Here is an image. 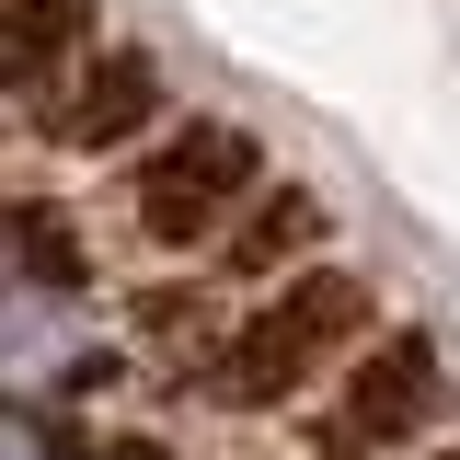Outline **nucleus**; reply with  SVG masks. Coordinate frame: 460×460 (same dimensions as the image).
<instances>
[{
  "instance_id": "1",
  "label": "nucleus",
  "mask_w": 460,
  "mask_h": 460,
  "mask_svg": "<svg viewBox=\"0 0 460 460\" xmlns=\"http://www.w3.org/2000/svg\"><path fill=\"white\" fill-rule=\"evenodd\" d=\"M345 334H368V288L357 277H334V265H311V277H288L242 334H230V357H219V392L230 402H288L323 357H334Z\"/></svg>"
},
{
  "instance_id": "8",
  "label": "nucleus",
  "mask_w": 460,
  "mask_h": 460,
  "mask_svg": "<svg viewBox=\"0 0 460 460\" xmlns=\"http://www.w3.org/2000/svg\"><path fill=\"white\" fill-rule=\"evenodd\" d=\"M0 460H47V449H35V426H12V438H0Z\"/></svg>"
},
{
  "instance_id": "6",
  "label": "nucleus",
  "mask_w": 460,
  "mask_h": 460,
  "mask_svg": "<svg viewBox=\"0 0 460 460\" xmlns=\"http://www.w3.org/2000/svg\"><path fill=\"white\" fill-rule=\"evenodd\" d=\"M12 230H23V277L58 288V277H81V253H69V230L47 219V208H12Z\"/></svg>"
},
{
  "instance_id": "2",
  "label": "nucleus",
  "mask_w": 460,
  "mask_h": 460,
  "mask_svg": "<svg viewBox=\"0 0 460 460\" xmlns=\"http://www.w3.org/2000/svg\"><path fill=\"white\" fill-rule=\"evenodd\" d=\"M242 184H253V138L242 127H184L172 150L138 162V230L150 242H208Z\"/></svg>"
},
{
  "instance_id": "4",
  "label": "nucleus",
  "mask_w": 460,
  "mask_h": 460,
  "mask_svg": "<svg viewBox=\"0 0 460 460\" xmlns=\"http://www.w3.org/2000/svg\"><path fill=\"white\" fill-rule=\"evenodd\" d=\"M150 115H162V69H150V58H81V93H69V150H127Z\"/></svg>"
},
{
  "instance_id": "5",
  "label": "nucleus",
  "mask_w": 460,
  "mask_h": 460,
  "mask_svg": "<svg viewBox=\"0 0 460 460\" xmlns=\"http://www.w3.org/2000/svg\"><path fill=\"white\" fill-rule=\"evenodd\" d=\"M93 58V0H0V69L12 93H47V69Z\"/></svg>"
},
{
  "instance_id": "9",
  "label": "nucleus",
  "mask_w": 460,
  "mask_h": 460,
  "mask_svg": "<svg viewBox=\"0 0 460 460\" xmlns=\"http://www.w3.org/2000/svg\"><path fill=\"white\" fill-rule=\"evenodd\" d=\"M104 460H138V449H104Z\"/></svg>"
},
{
  "instance_id": "7",
  "label": "nucleus",
  "mask_w": 460,
  "mask_h": 460,
  "mask_svg": "<svg viewBox=\"0 0 460 460\" xmlns=\"http://www.w3.org/2000/svg\"><path fill=\"white\" fill-rule=\"evenodd\" d=\"M299 230H311V196H277V208H253V230H242L230 253H242V265H277Z\"/></svg>"
},
{
  "instance_id": "3",
  "label": "nucleus",
  "mask_w": 460,
  "mask_h": 460,
  "mask_svg": "<svg viewBox=\"0 0 460 460\" xmlns=\"http://www.w3.org/2000/svg\"><path fill=\"white\" fill-rule=\"evenodd\" d=\"M414 426H438V345L426 334H380L357 357L345 402H334V449L368 460V449H402Z\"/></svg>"
}]
</instances>
